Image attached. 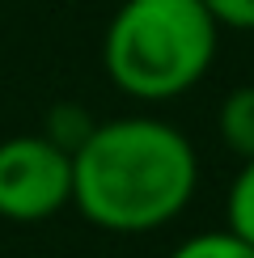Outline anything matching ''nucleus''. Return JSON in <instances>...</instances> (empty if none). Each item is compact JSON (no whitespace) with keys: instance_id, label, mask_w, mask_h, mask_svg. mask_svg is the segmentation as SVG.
I'll use <instances>...</instances> for the list:
<instances>
[{"instance_id":"4","label":"nucleus","mask_w":254,"mask_h":258,"mask_svg":"<svg viewBox=\"0 0 254 258\" xmlns=\"http://www.w3.org/2000/svg\"><path fill=\"white\" fill-rule=\"evenodd\" d=\"M216 127H220V140H225L241 161L254 157V85H237L233 93H225Z\"/></svg>"},{"instance_id":"6","label":"nucleus","mask_w":254,"mask_h":258,"mask_svg":"<svg viewBox=\"0 0 254 258\" xmlns=\"http://www.w3.org/2000/svg\"><path fill=\"white\" fill-rule=\"evenodd\" d=\"M169 258H254V245L229 229H208V233L186 237L182 245H174Z\"/></svg>"},{"instance_id":"7","label":"nucleus","mask_w":254,"mask_h":258,"mask_svg":"<svg viewBox=\"0 0 254 258\" xmlns=\"http://www.w3.org/2000/svg\"><path fill=\"white\" fill-rule=\"evenodd\" d=\"M93 132V119H85V110L81 106H51V114H47V127H42V136H51L59 148H77L85 136Z\"/></svg>"},{"instance_id":"3","label":"nucleus","mask_w":254,"mask_h":258,"mask_svg":"<svg viewBox=\"0 0 254 258\" xmlns=\"http://www.w3.org/2000/svg\"><path fill=\"white\" fill-rule=\"evenodd\" d=\"M72 203V153L51 136L0 140V220L42 224Z\"/></svg>"},{"instance_id":"1","label":"nucleus","mask_w":254,"mask_h":258,"mask_svg":"<svg viewBox=\"0 0 254 258\" xmlns=\"http://www.w3.org/2000/svg\"><path fill=\"white\" fill-rule=\"evenodd\" d=\"M199 157L174 123L123 114L72 148V208L106 233H153L190 208Z\"/></svg>"},{"instance_id":"5","label":"nucleus","mask_w":254,"mask_h":258,"mask_svg":"<svg viewBox=\"0 0 254 258\" xmlns=\"http://www.w3.org/2000/svg\"><path fill=\"white\" fill-rule=\"evenodd\" d=\"M225 216H229L225 229H229V233H237L241 241H250V245H254V157H250V161H241L237 178H233L229 199H225Z\"/></svg>"},{"instance_id":"8","label":"nucleus","mask_w":254,"mask_h":258,"mask_svg":"<svg viewBox=\"0 0 254 258\" xmlns=\"http://www.w3.org/2000/svg\"><path fill=\"white\" fill-rule=\"evenodd\" d=\"M204 9L220 30H254V0H204Z\"/></svg>"},{"instance_id":"2","label":"nucleus","mask_w":254,"mask_h":258,"mask_svg":"<svg viewBox=\"0 0 254 258\" xmlns=\"http://www.w3.org/2000/svg\"><path fill=\"white\" fill-rule=\"evenodd\" d=\"M216 34L204 0H123L102 38V68L136 102H174L208 77Z\"/></svg>"}]
</instances>
